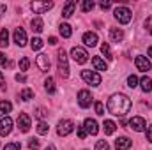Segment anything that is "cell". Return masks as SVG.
I'll use <instances>...</instances> for the list:
<instances>
[{
    "label": "cell",
    "instance_id": "d590c367",
    "mask_svg": "<svg viewBox=\"0 0 152 150\" xmlns=\"http://www.w3.org/2000/svg\"><path fill=\"white\" fill-rule=\"evenodd\" d=\"M96 150H112V149H110V145L106 141H97L96 143Z\"/></svg>",
    "mask_w": 152,
    "mask_h": 150
},
{
    "label": "cell",
    "instance_id": "f1b7e54d",
    "mask_svg": "<svg viewBox=\"0 0 152 150\" xmlns=\"http://www.w3.org/2000/svg\"><path fill=\"white\" fill-rule=\"evenodd\" d=\"M42 44H44V42H42V39H41V37H34L32 41H30V48H32L34 51L41 50V48H42Z\"/></svg>",
    "mask_w": 152,
    "mask_h": 150
},
{
    "label": "cell",
    "instance_id": "f907efd6",
    "mask_svg": "<svg viewBox=\"0 0 152 150\" xmlns=\"http://www.w3.org/2000/svg\"><path fill=\"white\" fill-rule=\"evenodd\" d=\"M2 79H4V74H2V71H0V81H2Z\"/></svg>",
    "mask_w": 152,
    "mask_h": 150
},
{
    "label": "cell",
    "instance_id": "ac0fdd59",
    "mask_svg": "<svg viewBox=\"0 0 152 150\" xmlns=\"http://www.w3.org/2000/svg\"><path fill=\"white\" fill-rule=\"evenodd\" d=\"M97 34L96 32H85L83 34V42H85V46H90V48H94L96 44H97Z\"/></svg>",
    "mask_w": 152,
    "mask_h": 150
},
{
    "label": "cell",
    "instance_id": "5bb4252c",
    "mask_svg": "<svg viewBox=\"0 0 152 150\" xmlns=\"http://www.w3.org/2000/svg\"><path fill=\"white\" fill-rule=\"evenodd\" d=\"M36 64H37V67L42 73H48V71H50V58H48V55L39 53L37 58H36Z\"/></svg>",
    "mask_w": 152,
    "mask_h": 150
},
{
    "label": "cell",
    "instance_id": "7dc6e473",
    "mask_svg": "<svg viewBox=\"0 0 152 150\" xmlns=\"http://www.w3.org/2000/svg\"><path fill=\"white\" fill-rule=\"evenodd\" d=\"M0 64H5V55L0 51Z\"/></svg>",
    "mask_w": 152,
    "mask_h": 150
},
{
    "label": "cell",
    "instance_id": "f546056e",
    "mask_svg": "<svg viewBox=\"0 0 152 150\" xmlns=\"http://www.w3.org/2000/svg\"><path fill=\"white\" fill-rule=\"evenodd\" d=\"M101 51H103V55H104L108 60H112V58H113V55H112V50H110L108 42H103V44H101Z\"/></svg>",
    "mask_w": 152,
    "mask_h": 150
},
{
    "label": "cell",
    "instance_id": "ba28073f",
    "mask_svg": "<svg viewBox=\"0 0 152 150\" xmlns=\"http://www.w3.org/2000/svg\"><path fill=\"white\" fill-rule=\"evenodd\" d=\"M53 7V2H32L30 4V9L36 12V14H44V12H48L50 9Z\"/></svg>",
    "mask_w": 152,
    "mask_h": 150
},
{
    "label": "cell",
    "instance_id": "9a60e30c",
    "mask_svg": "<svg viewBox=\"0 0 152 150\" xmlns=\"http://www.w3.org/2000/svg\"><path fill=\"white\" fill-rule=\"evenodd\" d=\"M14 42H16L20 48H23V46L27 44V34H25V30H23L21 27H18V28L14 30Z\"/></svg>",
    "mask_w": 152,
    "mask_h": 150
},
{
    "label": "cell",
    "instance_id": "ab89813d",
    "mask_svg": "<svg viewBox=\"0 0 152 150\" xmlns=\"http://www.w3.org/2000/svg\"><path fill=\"white\" fill-rule=\"evenodd\" d=\"M76 127H78V136L83 140V138L87 136V131H85V127H83V125H76Z\"/></svg>",
    "mask_w": 152,
    "mask_h": 150
},
{
    "label": "cell",
    "instance_id": "8992f818",
    "mask_svg": "<svg viewBox=\"0 0 152 150\" xmlns=\"http://www.w3.org/2000/svg\"><path fill=\"white\" fill-rule=\"evenodd\" d=\"M71 57H73V60H75L76 64H85L88 60V53L83 48H80V46H75L71 50Z\"/></svg>",
    "mask_w": 152,
    "mask_h": 150
},
{
    "label": "cell",
    "instance_id": "7a4b0ae2",
    "mask_svg": "<svg viewBox=\"0 0 152 150\" xmlns=\"http://www.w3.org/2000/svg\"><path fill=\"white\" fill-rule=\"evenodd\" d=\"M113 16H115V20H117L118 23L126 25V23H129V21H131L133 12H131L127 7H117V9L113 11Z\"/></svg>",
    "mask_w": 152,
    "mask_h": 150
},
{
    "label": "cell",
    "instance_id": "f35d334b",
    "mask_svg": "<svg viewBox=\"0 0 152 150\" xmlns=\"http://www.w3.org/2000/svg\"><path fill=\"white\" fill-rule=\"evenodd\" d=\"M145 28H147V32L152 36V16L147 18V21H145Z\"/></svg>",
    "mask_w": 152,
    "mask_h": 150
},
{
    "label": "cell",
    "instance_id": "52a82bcc",
    "mask_svg": "<svg viewBox=\"0 0 152 150\" xmlns=\"http://www.w3.org/2000/svg\"><path fill=\"white\" fill-rule=\"evenodd\" d=\"M92 103H94V97H92V94L88 90H80L78 92V104L81 108H88Z\"/></svg>",
    "mask_w": 152,
    "mask_h": 150
},
{
    "label": "cell",
    "instance_id": "7c38bea8",
    "mask_svg": "<svg viewBox=\"0 0 152 150\" xmlns=\"http://www.w3.org/2000/svg\"><path fill=\"white\" fill-rule=\"evenodd\" d=\"M134 64H136L138 71H142V73L151 71V60H149L147 57H143V55H138V57L134 58Z\"/></svg>",
    "mask_w": 152,
    "mask_h": 150
},
{
    "label": "cell",
    "instance_id": "44dd1931",
    "mask_svg": "<svg viewBox=\"0 0 152 150\" xmlns=\"http://www.w3.org/2000/svg\"><path fill=\"white\" fill-rule=\"evenodd\" d=\"M103 129H104V134H113L115 129H117V124L113 120H104L103 122Z\"/></svg>",
    "mask_w": 152,
    "mask_h": 150
},
{
    "label": "cell",
    "instance_id": "c3c4849f",
    "mask_svg": "<svg viewBox=\"0 0 152 150\" xmlns=\"http://www.w3.org/2000/svg\"><path fill=\"white\" fill-rule=\"evenodd\" d=\"M44 150H57V149H55V145H48Z\"/></svg>",
    "mask_w": 152,
    "mask_h": 150
},
{
    "label": "cell",
    "instance_id": "681fc988",
    "mask_svg": "<svg viewBox=\"0 0 152 150\" xmlns=\"http://www.w3.org/2000/svg\"><path fill=\"white\" fill-rule=\"evenodd\" d=\"M149 57H151V58H152V46H151V48H149Z\"/></svg>",
    "mask_w": 152,
    "mask_h": 150
},
{
    "label": "cell",
    "instance_id": "ee69618b",
    "mask_svg": "<svg viewBox=\"0 0 152 150\" xmlns=\"http://www.w3.org/2000/svg\"><path fill=\"white\" fill-rule=\"evenodd\" d=\"M147 140L152 143V125H149V129H147Z\"/></svg>",
    "mask_w": 152,
    "mask_h": 150
},
{
    "label": "cell",
    "instance_id": "4fadbf2b",
    "mask_svg": "<svg viewBox=\"0 0 152 150\" xmlns=\"http://www.w3.org/2000/svg\"><path fill=\"white\" fill-rule=\"evenodd\" d=\"M83 127H85L87 134H92V136H96V134L99 133V125H97V122H96L94 118H85V122H83Z\"/></svg>",
    "mask_w": 152,
    "mask_h": 150
},
{
    "label": "cell",
    "instance_id": "bcb514c9",
    "mask_svg": "<svg viewBox=\"0 0 152 150\" xmlns=\"http://www.w3.org/2000/svg\"><path fill=\"white\" fill-rule=\"evenodd\" d=\"M48 44L55 46V44H57V37H50V39H48Z\"/></svg>",
    "mask_w": 152,
    "mask_h": 150
},
{
    "label": "cell",
    "instance_id": "8d00e7d4",
    "mask_svg": "<svg viewBox=\"0 0 152 150\" xmlns=\"http://www.w3.org/2000/svg\"><path fill=\"white\" fill-rule=\"evenodd\" d=\"M28 149L30 150H39V140L37 138H32V140L28 141Z\"/></svg>",
    "mask_w": 152,
    "mask_h": 150
},
{
    "label": "cell",
    "instance_id": "6da1fadb",
    "mask_svg": "<svg viewBox=\"0 0 152 150\" xmlns=\"http://www.w3.org/2000/svg\"><path fill=\"white\" fill-rule=\"evenodd\" d=\"M108 111L115 115V117H124L126 113H129L131 110V99L126 94H113L108 99Z\"/></svg>",
    "mask_w": 152,
    "mask_h": 150
},
{
    "label": "cell",
    "instance_id": "277c9868",
    "mask_svg": "<svg viewBox=\"0 0 152 150\" xmlns=\"http://www.w3.org/2000/svg\"><path fill=\"white\" fill-rule=\"evenodd\" d=\"M58 74L62 78L69 76V64H67V53L64 50H58Z\"/></svg>",
    "mask_w": 152,
    "mask_h": 150
},
{
    "label": "cell",
    "instance_id": "836d02e7",
    "mask_svg": "<svg viewBox=\"0 0 152 150\" xmlns=\"http://www.w3.org/2000/svg\"><path fill=\"white\" fill-rule=\"evenodd\" d=\"M28 66H30V60H28L27 57L20 58V71H27V69H28Z\"/></svg>",
    "mask_w": 152,
    "mask_h": 150
},
{
    "label": "cell",
    "instance_id": "7402d4cb",
    "mask_svg": "<svg viewBox=\"0 0 152 150\" xmlns=\"http://www.w3.org/2000/svg\"><path fill=\"white\" fill-rule=\"evenodd\" d=\"M110 37H112L113 42H120L124 39V32L120 28H110Z\"/></svg>",
    "mask_w": 152,
    "mask_h": 150
},
{
    "label": "cell",
    "instance_id": "d6986e66",
    "mask_svg": "<svg viewBox=\"0 0 152 150\" xmlns=\"http://www.w3.org/2000/svg\"><path fill=\"white\" fill-rule=\"evenodd\" d=\"M92 66L96 67V71H106V69H108L106 62H104L101 57H94V58H92Z\"/></svg>",
    "mask_w": 152,
    "mask_h": 150
},
{
    "label": "cell",
    "instance_id": "74e56055",
    "mask_svg": "<svg viewBox=\"0 0 152 150\" xmlns=\"http://www.w3.org/2000/svg\"><path fill=\"white\" fill-rule=\"evenodd\" d=\"M96 113H97V115H104V106H103V103H96Z\"/></svg>",
    "mask_w": 152,
    "mask_h": 150
},
{
    "label": "cell",
    "instance_id": "603a6c76",
    "mask_svg": "<svg viewBox=\"0 0 152 150\" xmlns=\"http://www.w3.org/2000/svg\"><path fill=\"white\" fill-rule=\"evenodd\" d=\"M30 27H32V30L39 34V32H42V27H44V23H42V20L41 18H34L32 21H30Z\"/></svg>",
    "mask_w": 152,
    "mask_h": 150
},
{
    "label": "cell",
    "instance_id": "d4e9b609",
    "mask_svg": "<svg viewBox=\"0 0 152 150\" xmlns=\"http://www.w3.org/2000/svg\"><path fill=\"white\" fill-rule=\"evenodd\" d=\"M9 44V32L7 28H2L0 30V48H7Z\"/></svg>",
    "mask_w": 152,
    "mask_h": 150
},
{
    "label": "cell",
    "instance_id": "484cf974",
    "mask_svg": "<svg viewBox=\"0 0 152 150\" xmlns=\"http://www.w3.org/2000/svg\"><path fill=\"white\" fill-rule=\"evenodd\" d=\"M44 88H46V92H48V94H51V95H53V94L57 92L53 78H46V81H44Z\"/></svg>",
    "mask_w": 152,
    "mask_h": 150
},
{
    "label": "cell",
    "instance_id": "9c48e42d",
    "mask_svg": "<svg viewBox=\"0 0 152 150\" xmlns=\"http://www.w3.org/2000/svg\"><path fill=\"white\" fill-rule=\"evenodd\" d=\"M127 124H129V129H133V131H136V133H142V131H145V127H147V122H145V118H142V117H133Z\"/></svg>",
    "mask_w": 152,
    "mask_h": 150
},
{
    "label": "cell",
    "instance_id": "83f0119b",
    "mask_svg": "<svg viewBox=\"0 0 152 150\" xmlns=\"http://www.w3.org/2000/svg\"><path fill=\"white\" fill-rule=\"evenodd\" d=\"M20 99H21V101H30V99H34V90L23 88V90L20 92Z\"/></svg>",
    "mask_w": 152,
    "mask_h": 150
},
{
    "label": "cell",
    "instance_id": "d6a6232c",
    "mask_svg": "<svg viewBox=\"0 0 152 150\" xmlns=\"http://www.w3.org/2000/svg\"><path fill=\"white\" fill-rule=\"evenodd\" d=\"M94 5H96V4H94L92 0H85V2L81 4V9H83L85 12H88V11H92V9H94Z\"/></svg>",
    "mask_w": 152,
    "mask_h": 150
},
{
    "label": "cell",
    "instance_id": "b9f144b4",
    "mask_svg": "<svg viewBox=\"0 0 152 150\" xmlns=\"http://www.w3.org/2000/svg\"><path fill=\"white\" fill-rule=\"evenodd\" d=\"M36 115H37V118H44V117H46L48 113L44 111L42 108H37V110H36Z\"/></svg>",
    "mask_w": 152,
    "mask_h": 150
},
{
    "label": "cell",
    "instance_id": "ffe728a7",
    "mask_svg": "<svg viewBox=\"0 0 152 150\" xmlns=\"http://www.w3.org/2000/svg\"><path fill=\"white\" fill-rule=\"evenodd\" d=\"M140 88L147 94V92H152V79L149 76H143L142 79H140Z\"/></svg>",
    "mask_w": 152,
    "mask_h": 150
},
{
    "label": "cell",
    "instance_id": "7bdbcfd3",
    "mask_svg": "<svg viewBox=\"0 0 152 150\" xmlns=\"http://www.w3.org/2000/svg\"><path fill=\"white\" fill-rule=\"evenodd\" d=\"M99 5H101V9H110V7H112V2H104V0H103Z\"/></svg>",
    "mask_w": 152,
    "mask_h": 150
},
{
    "label": "cell",
    "instance_id": "30bf717a",
    "mask_svg": "<svg viewBox=\"0 0 152 150\" xmlns=\"http://www.w3.org/2000/svg\"><path fill=\"white\" fill-rule=\"evenodd\" d=\"M12 131V118L11 117H2L0 118V136H9Z\"/></svg>",
    "mask_w": 152,
    "mask_h": 150
},
{
    "label": "cell",
    "instance_id": "2e32d148",
    "mask_svg": "<svg viewBox=\"0 0 152 150\" xmlns=\"http://www.w3.org/2000/svg\"><path fill=\"white\" fill-rule=\"evenodd\" d=\"M131 145H133V141L129 138H126V136H120V138L115 140V149L117 150H129Z\"/></svg>",
    "mask_w": 152,
    "mask_h": 150
},
{
    "label": "cell",
    "instance_id": "cb8c5ba5",
    "mask_svg": "<svg viewBox=\"0 0 152 150\" xmlns=\"http://www.w3.org/2000/svg\"><path fill=\"white\" fill-rule=\"evenodd\" d=\"M11 110H12V104L9 101H0V117H7Z\"/></svg>",
    "mask_w": 152,
    "mask_h": 150
},
{
    "label": "cell",
    "instance_id": "1f68e13d",
    "mask_svg": "<svg viewBox=\"0 0 152 150\" xmlns=\"http://www.w3.org/2000/svg\"><path fill=\"white\" fill-rule=\"evenodd\" d=\"M48 129H50V127H48L46 122H39L37 124V133L41 134V136H42V134H48Z\"/></svg>",
    "mask_w": 152,
    "mask_h": 150
},
{
    "label": "cell",
    "instance_id": "f6af8a7d",
    "mask_svg": "<svg viewBox=\"0 0 152 150\" xmlns=\"http://www.w3.org/2000/svg\"><path fill=\"white\" fill-rule=\"evenodd\" d=\"M5 11H7L5 4H2V2H0V18H2V14H5Z\"/></svg>",
    "mask_w": 152,
    "mask_h": 150
},
{
    "label": "cell",
    "instance_id": "e0dca14e",
    "mask_svg": "<svg viewBox=\"0 0 152 150\" xmlns=\"http://www.w3.org/2000/svg\"><path fill=\"white\" fill-rule=\"evenodd\" d=\"M76 11V2L75 0H69V2H66L64 4V7H62V16L64 18H69V16H73Z\"/></svg>",
    "mask_w": 152,
    "mask_h": 150
},
{
    "label": "cell",
    "instance_id": "5b68a950",
    "mask_svg": "<svg viewBox=\"0 0 152 150\" xmlns=\"http://www.w3.org/2000/svg\"><path fill=\"white\" fill-rule=\"evenodd\" d=\"M75 131V122L73 120H60L58 122V125H57V133H58V136H67V134H71Z\"/></svg>",
    "mask_w": 152,
    "mask_h": 150
},
{
    "label": "cell",
    "instance_id": "3957f363",
    "mask_svg": "<svg viewBox=\"0 0 152 150\" xmlns=\"http://www.w3.org/2000/svg\"><path fill=\"white\" fill-rule=\"evenodd\" d=\"M81 78L87 85H92V87H99L101 85V76L97 74L96 71H88V69H83L81 71Z\"/></svg>",
    "mask_w": 152,
    "mask_h": 150
},
{
    "label": "cell",
    "instance_id": "e575fe53",
    "mask_svg": "<svg viewBox=\"0 0 152 150\" xmlns=\"http://www.w3.org/2000/svg\"><path fill=\"white\" fill-rule=\"evenodd\" d=\"M4 150H21V145L18 143V141H12V143H7Z\"/></svg>",
    "mask_w": 152,
    "mask_h": 150
},
{
    "label": "cell",
    "instance_id": "8fae6325",
    "mask_svg": "<svg viewBox=\"0 0 152 150\" xmlns=\"http://www.w3.org/2000/svg\"><path fill=\"white\" fill-rule=\"evenodd\" d=\"M18 127H20L21 133H28V129L32 127V120H30V117L27 113H20V117H18Z\"/></svg>",
    "mask_w": 152,
    "mask_h": 150
},
{
    "label": "cell",
    "instance_id": "4dcf8cb0",
    "mask_svg": "<svg viewBox=\"0 0 152 150\" xmlns=\"http://www.w3.org/2000/svg\"><path fill=\"white\" fill-rule=\"evenodd\" d=\"M138 83H140V79H138L134 74L127 76V87H129V88H136V87H138Z\"/></svg>",
    "mask_w": 152,
    "mask_h": 150
},
{
    "label": "cell",
    "instance_id": "60d3db41",
    "mask_svg": "<svg viewBox=\"0 0 152 150\" xmlns=\"http://www.w3.org/2000/svg\"><path fill=\"white\" fill-rule=\"evenodd\" d=\"M14 78H16V81H21V83H25V81H27V76L23 74V73H18Z\"/></svg>",
    "mask_w": 152,
    "mask_h": 150
},
{
    "label": "cell",
    "instance_id": "4316f807",
    "mask_svg": "<svg viewBox=\"0 0 152 150\" xmlns=\"http://www.w3.org/2000/svg\"><path fill=\"white\" fill-rule=\"evenodd\" d=\"M58 30H60V34H62V37H66V39H69L71 36H73V30H71V25H67V23H62Z\"/></svg>",
    "mask_w": 152,
    "mask_h": 150
}]
</instances>
